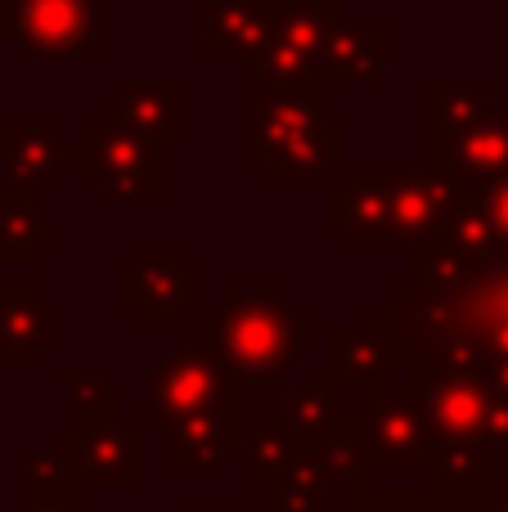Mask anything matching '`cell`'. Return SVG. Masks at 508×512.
Segmentation results:
<instances>
[{"instance_id":"6da1fadb","label":"cell","mask_w":508,"mask_h":512,"mask_svg":"<svg viewBox=\"0 0 508 512\" xmlns=\"http://www.w3.org/2000/svg\"><path fill=\"white\" fill-rule=\"evenodd\" d=\"M243 108V158L270 180L293 185L347 162V126L324 113L320 77H270Z\"/></svg>"},{"instance_id":"7a4b0ae2","label":"cell","mask_w":508,"mask_h":512,"mask_svg":"<svg viewBox=\"0 0 508 512\" xmlns=\"http://www.w3.org/2000/svg\"><path fill=\"white\" fill-rule=\"evenodd\" d=\"M203 319L212 351L239 382L284 387L302 360L306 310L288 297L284 283H225L221 301L203 306Z\"/></svg>"},{"instance_id":"3957f363","label":"cell","mask_w":508,"mask_h":512,"mask_svg":"<svg viewBox=\"0 0 508 512\" xmlns=\"http://www.w3.org/2000/svg\"><path fill=\"white\" fill-rule=\"evenodd\" d=\"M243 409V382L221 364L212 346H171L144 373V427H167L180 418Z\"/></svg>"},{"instance_id":"277c9868","label":"cell","mask_w":508,"mask_h":512,"mask_svg":"<svg viewBox=\"0 0 508 512\" xmlns=\"http://www.w3.org/2000/svg\"><path fill=\"white\" fill-rule=\"evenodd\" d=\"M72 167L122 207L162 203V149L126 126L86 117L72 140Z\"/></svg>"},{"instance_id":"5b68a950","label":"cell","mask_w":508,"mask_h":512,"mask_svg":"<svg viewBox=\"0 0 508 512\" xmlns=\"http://www.w3.org/2000/svg\"><path fill=\"white\" fill-rule=\"evenodd\" d=\"M117 297L144 328H176L185 310L207 306V274L198 261H185L176 243H149L117 270Z\"/></svg>"},{"instance_id":"8992f818","label":"cell","mask_w":508,"mask_h":512,"mask_svg":"<svg viewBox=\"0 0 508 512\" xmlns=\"http://www.w3.org/2000/svg\"><path fill=\"white\" fill-rule=\"evenodd\" d=\"M0 41H18L32 59H99L104 27L95 0H14L0 18Z\"/></svg>"},{"instance_id":"52a82bcc","label":"cell","mask_w":508,"mask_h":512,"mask_svg":"<svg viewBox=\"0 0 508 512\" xmlns=\"http://www.w3.org/2000/svg\"><path fill=\"white\" fill-rule=\"evenodd\" d=\"M365 472H419L428 468V427L405 387H374L356 409Z\"/></svg>"},{"instance_id":"ba28073f","label":"cell","mask_w":508,"mask_h":512,"mask_svg":"<svg viewBox=\"0 0 508 512\" xmlns=\"http://www.w3.org/2000/svg\"><path fill=\"white\" fill-rule=\"evenodd\" d=\"M59 459L77 490H135L144 477V436L122 423H77L59 436Z\"/></svg>"},{"instance_id":"9c48e42d","label":"cell","mask_w":508,"mask_h":512,"mask_svg":"<svg viewBox=\"0 0 508 512\" xmlns=\"http://www.w3.org/2000/svg\"><path fill=\"white\" fill-rule=\"evenodd\" d=\"M378 180H383L387 216H392V239L396 243H423L441 234L450 207L459 198V180L446 171H414V167H383L378 162Z\"/></svg>"},{"instance_id":"30bf717a","label":"cell","mask_w":508,"mask_h":512,"mask_svg":"<svg viewBox=\"0 0 508 512\" xmlns=\"http://www.w3.org/2000/svg\"><path fill=\"white\" fill-rule=\"evenodd\" d=\"M279 0H203L207 18V59H234L243 63L248 81H266V50L275 32Z\"/></svg>"},{"instance_id":"8fae6325","label":"cell","mask_w":508,"mask_h":512,"mask_svg":"<svg viewBox=\"0 0 508 512\" xmlns=\"http://www.w3.org/2000/svg\"><path fill=\"white\" fill-rule=\"evenodd\" d=\"M347 18V0H284L275 14L266 50V81L270 77H311L329 27Z\"/></svg>"},{"instance_id":"7c38bea8","label":"cell","mask_w":508,"mask_h":512,"mask_svg":"<svg viewBox=\"0 0 508 512\" xmlns=\"http://www.w3.org/2000/svg\"><path fill=\"white\" fill-rule=\"evenodd\" d=\"M63 337L59 306L41 297L32 283H5L0 288V364L27 369L45 351H54Z\"/></svg>"},{"instance_id":"4fadbf2b","label":"cell","mask_w":508,"mask_h":512,"mask_svg":"<svg viewBox=\"0 0 508 512\" xmlns=\"http://www.w3.org/2000/svg\"><path fill=\"white\" fill-rule=\"evenodd\" d=\"M99 122L126 126L162 149L185 135V86L180 81H122L113 99L99 104Z\"/></svg>"},{"instance_id":"5bb4252c","label":"cell","mask_w":508,"mask_h":512,"mask_svg":"<svg viewBox=\"0 0 508 512\" xmlns=\"http://www.w3.org/2000/svg\"><path fill=\"white\" fill-rule=\"evenodd\" d=\"M68 162H72V144L63 140L59 122H41V126L0 122V167H5V185H14V189L54 185Z\"/></svg>"},{"instance_id":"9a60e30c","label":"cell","mask_w":508,"mask_h":512,"mask_svg":"<svg viewBox=\"0 0 508 512\" xmlns=\"http://www.w3.org/2000/svg\"><path fill=\"white\" fill-rule=\"evenodd\" d=\"M324 216L347 234L351 243H387L392 239V216H387L383 180L374 167H347L324 189Z\"/></svg>"},{"instance_id":"2e32d148","label":"cell","mask_w":508,"mask_h":512,"mask_svg":"<svg viewBox=\"0 0 508 512\" xmlns=\"http://www.w3.org/2000/svg\"><path fill=\"white\" fill-rule=\"evenodd\" d=\"M347 414H351L347 409V387H342V382L320 364V369H306L302 387L293 391L288 405H270L261 418L275 423L279 432H288L302 450H311L324 432H333L338 423H347Z\"/></svg>"},{"instance_id":"e0dca14e","label":"cell","mask_w":508,"mask_h":512,"mask_svg":"<svg viewBox=\"0 0 508 512\" xmlns=\"http://www.w3.org/2000/svg\"><path fill=\"white\" fill-rule=\"evenodd\" d=\"M387 32L383 18L374 23H356V18H338L324 36L320 54H315V68L311 77L320 81H378L383 77V63H387Z\"/></svg>"},{"instance_id":"ac0fdd59","label":"cell","mask_w":508,"mask_h":512,"mask_svg":"<svg viewBox=\"0 0 508 512\" xmlns=\"http://www.w3.org/2000/svg\"><path fill=\"white\" fill-rule=\"evenodd\" d=\"M243 445V409H221V414H198L162 427V463L167 468H194L216 472L225 463V450Z\"/></svg>"},{"instance_id":"d6986e66","label":"cell","mask_w":508,"mask_h":512,"mask_svg":"<svg viewBox=\"0 0 508 512\" xmlns=\"http://www.w3.org/2000/svg\"><path fill=\"white\" fill-rule=\"evenodd\" d=\"M432 171H446L459 185H482V180L508 176V104L486 108Z\"/></svg>"},{"instance_id":"ffe728a7","label":"cell","mask_w":508,"mask_h":512,"mask_svg":"<svg viewBox=\"0 0 508 512\" xmlns=\"http://www.w3.org/2000/svg\"><path fill=\"white\" fill-rule=\"evenodd\" d=\"M324 369L342 387H360L369 396L374 387H383L396 364H392V346L369 324H333L324 333Z\"/></svg>"},{"instance_id":"44dd1931","label":"cell","mask_w":508,"mask_h":512,"mask_svg":"<svg viewBox=\"0 0 508 512\" xmlns=\"http://www.w3.org/2000/svg\"><path fill=\"white\" fill-rule=\"evenodd\" d=\"M59 239H63V225L41 216L36 189L0 185V265H32Z\"/></svg>"},{"instance_id":"7402d4cb","label":"cell","mask_w":508,"mask_h":512,"mask_svg":"<svg viewBox=\"0 0 508 512\" xmlns=\"http://www.w3.org/2000/svg\"><path fill=\"white\" fill-rule=\"evenodd\" d=\"M347 512H508V486L473 490H428V495H396V490H347Z\"/></svg>"},{"instance_id":"603a6c76","label":"cell","mask_w":508,"mask_h":512,"mask_svg":"<svg viewBox=\"0 0 508 512\" xmlns=\"http://www.w3.org/2000/svg\"><path fill=\"white\" fill-rule=\"evenodd\" d=\"M18 504L23 512H81V490L72 486L59 450H18Z\"/></svg>"},{"instance_id":"cb8c5ba5","label":"cell","mask_w":508,"mask_h":512,"mask_svg":"<svg viewBox=\"0 0 508 512\" xmlns=\"http://www.w3.org/2000/svg\"><path fill=\"white\" fill-rule=\"evenodd\" d=\"M491 108V81H432L428 86V117H432V167L450 153V144Z\"/></svg>"},{"instance_id":"d4e9b609","label":"cell","mask_w":508,"mask_h":512,"mask_svg":"<svg viewBox=\"0 0 508 512\" xmlns=\"http://www.w3.org/2000/svg\"><path fill=\"white\" fill-rule=\"evenodd\" d=\"M261 495H266V512H324L329 486H324L315 459L302 450L288 468H279L275 477L261 486Z\"/></svg>"},{"instance_id":"484cf974","label":"cell","mask_w":508,"mask_h":512,"mask_svg":"<svg viewBox=\"0 0 508 512\" xmlns=\"http://www.w3.org/2000/svg\"><path fill=\"white\" fill-rule=\"evenodd\" d=\"M59 387H63V400L77 409L81 423H122V391L108 387L99 373L77 369V364H63Z\"/></svg>"},{"instance_id":"4316f807","label":"cell","mask_w":508,"mask_h":512,"mask_svg":"<svg viewBox=\"0 0 508 512\" xmlns=\"http://www.w3.org/2000/svg\"><path fill=\"white\" fill-rule=\"evenodd\" d=\"M243 454H248V486L261 490L279 468H288V463L302 454V445H297L288 432H279L275 423H266V418H261L257 432L243 436Z\"/></svg>"},{"instance_id":"83f0119b","label":"cell","mask_w":508,"mask_h":512,"mask_svg":"<svg viewBox=\"0 0 508 512\" xmlns=\"http://www.w3.org/2000/svg\"><path fill=\"white\" fill-rule=\"evenodd\" d=\"M473 194V203L482 207L486 225H491V243L495 256H508V176L482 180V185H464Z\"/></svg>"},{"instance_id":"f1b7e54d","label":"cell","mask_w":508,"mask_h":512,"mask_svg":"<svg viewBox=\"0 0 508 512\" xmlns=\"http://www.w3.org/2000/svg\"><path fill=\"white\" fill-rule=\"evenodd\" d=\"M9 9H14V0H0V18H5V14H9Z\"/></svg>"},{"instance_id":"f546056e","label":"cell","mask_w":508,"mask_h":512,"mask_svg":"<svg viewBox=\"0 0 508 512\" xmlns=\"http://www.w3.org/2000/svg\"><path fill=\"white\" fill-rule=\"evenodd\" d=\"M225 512H243V508H225Z\"/></svg>"},{"instance_id":"4dcf8cb0","label":"cell","mask_w":508,"mask_h":512,"mask_svg":"<svg viewBox=\"0 0 508 512\" xmlns=\"http://www.w3.org/2000/svg\"><path fill=\"white\" fill-rule=\"evenodd\" d=\"M279 5H284V0H279Z\"/></svg>"},{"instance_id":"1f68e13d","label":"cell","mask_w":508,"mask_h":512,"mask_svg":"<svg viewBox=\"0 0 508 512\" xmlns=\"http://www.w3.org/2000/svg\"><path fill=\"white\" fill-rule=\"evenodd\" d=\"M0 288H5V283H0Z\"/></svg>"}]
</instances>
